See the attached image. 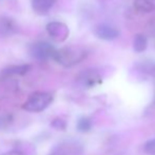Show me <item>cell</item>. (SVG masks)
I'll list each match as a JSON object with an SVG mask.
<instances>
[{
	"label": "cell",
	"instance_id": "6da1fadb",
	"mask_svg": "<svg viewBox=\"0 0 155 155\" xmlns=\"http://www.w3.org/2000/svg\"><path fill=\"white\" fill-rule=\"evenodd\" d=\"M88 55L86 48L80 45H67L60 50H56L53 59L62 67L71 68L81 62Z\"/></svg>",
	"mask_w": 155,
	"mask_h": 155
},
{
	"label": "cell",
	"instance_id": "7a4b0ae2",
	"mask_svg": "<svg viewBox=\"0 0 155 155\" xmlns=\"http://www.w3.org/2000/svg\"><path fill=\"white\" fill-rule=\"evenodd\" d=\"M53 101V95L48 92H36L32 94L23 104V109L28 112L38 113L45 110Z\"/></svg>",
	"mask_w": 155,
	"mask_h": 155
},
{
	"label": "cell",
	"instance_id": "3957f363",
	"mask_svg": "<svg viewBox=\"0 0 155 155\" xmlns=\"http://www.w3.org/2000/svg\"><path fill=\"white\" fill-rule=\"evenodd\" d=\"M55 52V48L45 41H39V42L34 43L30 49V54L32 57L37 60H40V61L53 58Z\"/></svg>",
	"mask_w": 155,
	"mask_h": 155
},
{
	"label": "cell",
	"instance_id": "277c9868",
	"mask_svg": "<svg viewBox=\"0 0 155 155\" xmlns=\"http://www.w3.org/2000/svg\"><path fill=\"white\" fill-rule=\"evenodd\" d=\"M100 81H101V75L97 70L94 69H88L81 72L76 78V82L78 86L86 89L93 88L96 84H100Z\"/></svg>",
	"mask_w": 155,
	"mask_h": 155
},
{
	"label": "cell",
	"instance_id": "5b68a950",
	"mask_svg": "<svg viewBox=\"0 0 155 155\" xmlns=\"http://www.w3.org/2000/svg\"><path fill=\"white\" fill-rule=\"evenodd\" d=\"M48 34L57 41H63L69 37L70 31L67 25L60 21H51L45 27Z\"/></svg>",
	"mask_w": 155,
	"mask_h": 155
},
{
	"label": "cell",
	"instance_id": "8992f818",
	"mask_svg": "<svg viewBox=\"0 0 155 155\" xmlns=\"http://www.w3.org/2000/svg\"><path fill=\"white\" fill-rule=\"evenodd\" d=\"M81 152L82 147L79 143L75 140H65L55 148L54 153L58 155H80Z\"/></svg>",
	"mask_w": 155,
	"mask_h": 155
},
{
	"label": "cell",
	"instance_id": "52a82bcc",
	"mask_svg": "<svg viewBox=\"0 0 155 155\" xmlns=\"http://www.w3.org/2000/svg\"><path fill=\"white\" fill-rule=\"evenodd\" d=\"M94 33L98 38L102 39V40H113L119 35V32L116 29L108 25H97Z\"/></svg>",
	"mask_w": 155,
	"mask_h": 155
},
{
	"label": "cell",
	"instance_id": "ba28073f",
	"mask_svg": "<svg viewBox=\"0 0 155 155\" xmlns=\"http://www.w3.org/2000/svg\"><path fill=\"white\" fill-rule=\"evenodd\" d=\"M17 32L16 23L8 17L0 18V37H8Z\"/></svg>",
	"mask_w": 155,
	"mask_h": 155
},
{
	"label": "cell",
	"instance_id": "9c48e42d",
	"mask_svg": "<svg viewBox=\"0 0 155 155\" xmlns=\"http://www.w3.org/2000/svg\"><path fill=\"white\" fill-rule=\"evenodd\" d=\"M32 8L38 14H45L53 8L55 0H32Z\"/></svg>",
	"mask_w": 155,
	"mask_h": 155
},
{
	"label": "cell",
	"instance_id": "30bf717a",
	"mask_svg": "<svg viewBox=\"0 0 155 155\" xmlns=\"http://www.w3.org/2000/svg\"><path fill=\"white\" fill-rule=\"evenodd\" d=\"M31 67L30 64H19V65H11L2 71V75L8 77V76H16V75H25L30 71Z\"/></svg>",
	"mask_w": 155,
	"mask_h": 155
},
{
	"label": "cell",
	"instance_id": "8fae6325",
	"mask_svg": "<svg viewBox=\"0 0 155 155\" xmlns=\"http://www.w3.org/2000/svg\"><path fill=\"white\" fill-rule=\"evenodd\" d=\"M134 6L140 13H150L155 10V0H134Z\"/></svg>",
	"mask_w": 155,
	"mask_h": 155
},
{
	"label": "cell",
	"instance_id": "7c38bea8",
	"mask_svg": "<svg viewBox=\"0 0 155 155\" xmlns=\"http://www.w3.org/2000/svg\"><path fill=\"white\" fill-rule=\"evenodd\" d=\"M147 45H148V39L145 35L137 34L136 36L134 37V40H133V49H134L135 52H137V53L143 52L147 49Z\"/></svg>",
	"mask_w": 155,
	"mask_h": 155
},
{
	"label": "cell",
	"instance_id": "4fadbf2b",
	"mask_svg": "<svg viewBox=\"0 0 155 155\" xmlns=\"http://www.w3.org/2000/svg\"><path fill=\"white\" fill-rule=\"evenodd\" d=\"M92 127V124H91V120L87 117H82L78 120L77 123V129L81 132H88L89 130Z\"/></svg>",
	"mask_w": 155,
	"mask_h": 155
},
{
	"label": "cell",
	"instance_id": "5bb4252c",
	"mask_svg": "<svg viewBox=\"0 0 155 155\" xmlns=\"http://www.w3.org/2000/svg\"><path fill=\"white\" fill-rule=\"evenodd\" d=\"M13 123V116L10 114L0 115V130L8 128L11 124Z\"/></svg>",
	"mask_w": 155,
	"mask_h": 155
},
{
	"label": "cell",
	"instance_id": "9a60e30c",
	"mask_svg": "<svg viewBox=\"0 0 155 155\" xmlns=\"http://www.w3.org/2000/svg\"><path fill=\"white\" fill-rule=\"evenodd\" d=\"M145 151H146V153H148V154L155 155V139H151V140L146 143Z\"/></svg>",
	"mask_w": 155,
	"mask_h": 155
},
{
	"label": "cell",
	"instance_id": "2e32d148",
	"mask_svg": "<svg viewBox=\"0 0 155 155\" xmlns=\"http://www.w3.org/2000/svg\"><path fill=\"white\" fill-rule=\"evenodd\" d=\"M56 130H64L65 129V123L62 119H54L53 123L51 124Z\"/></svg>",
	"mask_w": 155,
	"mask_h": 155
},
{
	"label": "cell",
	"instance_id": "e0dca14e",
	"mask_svg": "<svg viewBox=\"0 0 155 155\" xmlns=\"http://www.w3.org/2000/svg\"><path fill=\"white\" fill-rule=\"evenodd\" d=\"M148 29L151 32V34H155V17H153V18L150 20L149 25H148Z\"/></svg>",
	"mask_w": 155,
	"mask_h": 155
},
{
	"label": "cell",
	"instance_id": "ac0fdd59",
	"mask_svg": "<svg viewBox=\"0 0 155 155\" xmlns=\"http://www.w3.org/2000/svg\"><path fill=\"white\" fill-rule=\"evenodd\" d=\"M2 155H25V154L17 151H10V152H6V153H3Z\"/></svg>",
	"mask_w": 155,
	"mask_h": 155
},
{
	"label": "cell",
	"instance_id": "d6986e66",
	"mask_svg": "<svg viewBox=\"0 0 155 155\" xmlns=\"http://www.w3.org/2000/svg\"><path fill=\"white\" fill-rule=\"evenodd\" d=\"M50 155H58V154H56V153H53V154H50Z\"/></svg>",
	"mask_w": 155,
	"mask_h": 155
}]
</instances>
